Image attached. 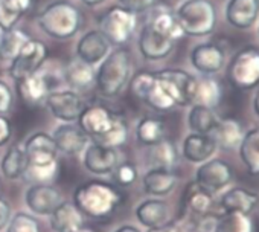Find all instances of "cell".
Here are the masks:
<instances>
[{"label": "cell", "instance_id": "44", "mask_svg": "<svg viewBox=\"0 0 259 232\" xmlns=\"http://www.w3.org/2000/svg\"><path fill=\"white\" fill-rule=\"evenodd\" d=\"M14 102V93L10 84L0 80V114H7L11 111Z\"/></svg>", "mask_w": 259, "mask_h": 232}, {"label": "cell", "instance_id": "16", "mask_svg": "<svg viewBox=\"0 0 259 232\" xmlns=\"http://www.w3.org/2000/svg\"><path fill=\"white\" fill-rule=\"evenodd\" d=\"M54 142L60 153L67 156H76L85 150L90 144V138L75 123H63L52 133Z\"/></svg>", "mask_w": 259, "mask_h": 232}, {"label": "cell", "instance_id": "6", "mask_svg": "<svg viewBox=\"0 0 259 232\" xmlns=\"http://www.w3.org/2000/svg\"><path fill=\"white\" fill-rule=\"evenodd\" d=\"M138 28V17L135 13L122 7H111L99 17V31L110 45L123 46L133 38Z\"/></svg>", "mask_w": 259, "mask_h": 232}, {"label": "cell", "instance_id": "43", "mask_svg": "<svg viewBox=\"0 0 259 232\" xmlns=\"http://www.w3.org/2000/svg\"><path fill=\"white\" fill-rule=\"evenodd\" d=\"M154 80H156L154 72L141 70V72H138V73L132 78V81H130V90H132V93H133L138 99L144 101V98H145V95L148 93V90L151 89Z\"/></svg>", "mask_w": 259, "mask_h": 232}, {"label": "cell", "instance_id": "15", "mask_svg": "<svg viewBox=\"0 0 259 232\" xmlns=\"http://www.w3.org/2000/svg\"><path fill=\"white\" fill-rule=\"evenodd\" d=\"M191 64L201 75L218 73L226 64V52L217 43H201L191 51Z\"/></svg>", "mask_w": 259, "mask_h": 232}, {"label": "cell", "instance_id": "22", "mask_svg": "<svg viewBox=\"0 0 259 232\" xmlns=\"http://www.w3.org/2000/svg\"><path fill=\"white\" fill-rule=\"evenodd\" d=\"M108 52H110V43L101 34V31L85 32L76 45V58L92 66L99 64Z\"/></svg>", "mask_w": 259, "mask_h": 232}, {"label": "cell", "instance_id": "3", "mask_svg": "<svg viewBox=\"0 0 259 232\" xmlns=\"http://www.w3.org/2000/svg\"><path fill=\"white\" fill-rule=\"evenodd\" d=\"M132 75V54L126 48H116L99 63L95 86L105 98H116L125 89Z\"/></svg>", "mask_w": 259, "mask_h": 232}, {"label": "cell", "instance_id": "17", "mask_svg": "<svg viewBox=\"0 0 259 232\" xmlns=\"http://www.w3.org/2000/svg\"><path fill=\"white\" fill-rule=\"evenodd\" d=\"M135 215L142 226H145L147 229H154L169 223L172 217V211L165 200L159 197H153V199L142 200L136 206Z\"/></svg>", "mask_w": 259, "mask_h": 232}, {"label": "cell", "instance_id": "29", "mask_svg": "<svg viewBox=\"0 0 259 232\" xmlns=\"http://www.w3.org/2000/svg\"><path fill=\"white\" fill-rule=\"evenodd\" d=\"M28 165V156L25 150V141L13 144L0 161V173L8 180H19Z\"/></svg>", "mask_w": 259, "mask_h": 232}, {"label": "cell", "instance_id": "19", "mask_svg": "<svg viewBox=\"0 0 259 232\" xmlns=\"http://www.w3.org/2000/svg\"><path fill=\"white\" fill-rule=\"evenodd\" d=\"M174 42L156 32L150 25H144L139 35V51L144 55V58L151 61L163 60L174 51Z\"/></svg>", "mask_w": 259, "mask_h": 232}, {"label": "cell", "instance_id": "41", "mask_svg": "<svg viewBox=\"0 0 259 232\" xmlns=\"http://www.w3.org/2000/svg\"><path fill=\"white\" fill-rule=\"evenodd\" d=\"M7 232H40V224L34 215L20 211L11 215Z\"/></svg>", "mask_w": 259, "mask_h": 232}, {"label": "cell", "instance_id": "31", "mask_svg": "<svg viewBox=\"0 0 259 232\" xmlns=\"http://www.w3.org/2000/svg\"><path fill=\"white\" fill-rule=\"evenodd\" d=\"M183 205L189 212L201 217L204 214L212 212L213 205H215V196L212 192H209L207 189L201 188L198 183L191 182V183H188V186L185 189Z\"/></svg>", "mask_w": 259, "mask_h": 232}, {"label": "cell", "instance_id": "7", "mask_svg": "<svg viewBox=\"0 0 259 232\" xmlns=\"http://www.w3.org/2000/svg\"><path fill=\"white\" fill-rule=\"evenodd\" d=\"M227 80L239 90L259 86V49L247 46L238 51L227 66Z\"/></svg>", "mask_w": 259, "mask_h": 232}, {"label": "cell", "instance_id": "1", "mask_svg": "<svg viewBox=\"0 0 259 232\" xmlns=\"http://www.w3.org/2000/svg\"><path fill=\"white\" fill-rule=\"evenodd\" d=\"M28 165L23 179L29 183H51L60 173L58 148L54 138L45 132L34 133L25 141Z\"/></svg>", "mask_w": 259, "mask_h": 232}, {"label": "cell", "instance_id": "24", "mask_svg": "<svg viewBox=\"0 0 259 232\" xmlns=\"http://www.w3.org/2000/svg\"><path fill=\"white\" fill-rule=\"evenodd\" d=\"M147 25H150L156 32L169 38L174 43L179 42L185 35L179 25L176 13H172L166 5H157V7L150 8Z\"/></svg>", "mask_w": 259, "mask_h": 232}, {"label": "cell", "instance_id": "48", "mask_svg": "<svg viewBox=\"0 0 259 232\" xmlns=\"http://www.w3.org/2000/svg\"><path fill=\"white\" fill-rule=\"evenodd\" d=\"M13 136V126L11 121L5 114H0V147L5 145Z\"/></svg>", "mask_w": 259, "mask_h": 232}, {"label": "cell", "instance_id": "37", "mask_svg": "<svg viewBox=\"0 0 259 232\" xmlns=\"http://www.w3.org/2000/svg\"><path fill=\"white\" fill-rule=\"evenodd\" d=\"M29 38L31 37L23 29L17 28L2 32V35H0V60L13 61Z\"/></svg>", "mask_w": 259, "mask_h": 232}, {"label": "cell", "instance_id": "32", "mask_svg": "<svg viewBox=\"0 0 259 232\" xmlns=\"http://www.w3.org/2000/svg\"><path fill=\"white\" fill-rule=\"evenodd\" d=\"M238 151L245 170L253 176H259V127L244 133Z\"/></svg>", "mask_w": 259, "mask_h": 232}, {"label": "cell", "instance_id": "2", "mask_svg": "<svg viewBox=\"0 0 259 232\" xmlns=\"http://www.w3.org/2000/svg\"><path fill=\"white\" fill-rule=\"evenodd\" d=\"M123 202V192L113 183L89 180L73 192V205L84 217L102 220L110 217Z\"/></svg>", "mask_w": 259, "mask_h": 232}, {"label": "cell", "instance_id": "14", "mask_svg": "<svg viewBox=\"0 0 259 232\" xmlns=\"http://www.w3.org/2000/svg\"><path fill=\"white\" fill-rule=\"evenodd\" d=\"M63 202V194L51 183H32L25 192L28 209L37 215H51Z\"/></svg>", "mask_w": 259, "mask_h": 232}, {"label": "cell", "instance_id": "23", "mask_svg": "<svg viewBox=\"0 0 259 232\" xmlns=\"http://www.w3.org/2000/svg\"><path fill=\"white\" fill-rule=\"evenodd\" d=\"M224 16L233 28L248 29L259 16V0H229Z\"/></svg>", "mask_w": 259, "mask_h": 232}, {"label": "cell", "instance_id": "11", "mask_svg": "<svg viewBox=\"0 0 259 232\" xmlns=\"http://www.w3.org/2000/svg\"><path fill=\"white\" fill-rule=\"evenodd\" d=\"M114 118L116 111H113L107 105L90 104L84 107L79 118L76 120V124L90 138V141H98L110 130Z\"/></svg>", "mask_w": 259, "mask_h": 232}, {"label": "cell", "instance_id": "33", "mask_svg": "<svg viewBox=\"0 0 259 232\" xmlns=\"http://www.w3.org/2000/svg\"><path fill=\"white\" fill-rule=\"evenodd\" d=\"M218 120L220 118L215 113V108L194 104L191 105L189 113H188V127L192 133L209 135L217 126Z\"/></svg>", "mask_w": 259, "mask_h": 232}, {"label": "cell", "instance_id": "47", "mask_svg": "<svg viewBox=\"0 0 259 232\" xmlns=\"http://www.w3.org/2000/svg\"><path fill=\"white\" fill-rule=\"evenodd\" d=\"M217 218H218V214H213V212L201 215L195 226V232H213L217 226Z\"/></svg>", "mask_w": 259, "mask_h": 232}, {"label": "cell", "instance_id": "36", "mask_svg": "<svg viewBox=\"0 0 259 232\" xmlns=\"http://www.w3.org/2000/svg\"><path fill=\"white\" fill-rule=\"evenodd\" d=\"M179 161V151L172 141H168L166 138L160 142L150 147L148 153V162L151 168H162V170H171L177 165Z\"/></svg>", "mask_w": 259, "mask_h": 232}, {"label": "cell", "instance_id": "30", "mask_svg": "<svg viewBox=\"0 0 259 232\" xmlns=\"http://www.w3.org/2000/svg\"><path fill=\"white\" fill-rule=\"evenodd\" d=\"M82 226L84 215L70 202H63L51 214V227L54 232H75Z\"/></svg>", "mask_w": 259, "mask_h": 232}, {"label": "cell", "instance_id": "21", "mask_svg": "<svg viewBox=\"0 0 259 232\" xmlns=\"http://www.w3.org/2000/svg\"><path fill=\"white\" fill-rule=\"evenodd\" d=\"M259 206V194L242 186H233L224 191L220 197V208L223 212L251 214Z\"/></svg>", "mask_w": 259, "mask_h": 232}, {"label": "cell", "instance_id": "10", "mask_svg": "<svg viewBox=\"0 0 259 232\" xmlns=\"http://www.w3.org/2000/svg\"><path fill=\"white\" fill-rule=\"evenodd\" d=\"M156 76L169 96L176 101L177 107H186L192 104V92L195 84L194 75L182 69H163L157 70Z\"/></svg>", "mask_w": 259, "mask_h": 232}, {"label": "cell", "instance_id": "50", "mask_svg": "<svg viewBox=\"0 0 259 232\" xmlns=\"http://www.w3.org/2000/svg\"><path fill=\"white\" fill-rule=\"evenodd\" d=\"M113 232H142V230L136 226H132V224H122L117 229H114Z\"/></svg>", "mask_w": 259, "mask_h": 232}, {"label": "cell", "instance_id": "4", "mask_svg": "<svg viewBox=\"0 0 259 232\" xmlns=\"http://www.w3.org/2000/svg\"><path fill=\"white\" fill-rule=\"evenodd\" d=\"M37 20L41 31L49 37L57 40H67L79 31L82 14L73 4L60 0V2L49 4L38 14Z\"/></svg>", "mask_w": 259, "mask_h": 232}, {"label": "cell", "instance_id": "49", "mask_svg": "<svg viewBox=\"0 0 259 232\" xmlns=\"http://www.w3.org/2000/svg\"><path fill=\"white\" fill-rule=\"evenodd\" d=\"M11 215H13V211H11V205L0 197V230L7 229L10 220H11Z\"/></svg>", "mask_w": 259, "mask_h": 232}, {"label": "cell", "instance_id": "38", "mask_svg": "<svg viewBox=\"0 0 259 232\" xmlns=\"http://www.w3.org/2000/svg\"><path fill=\"white\" fill-rule=\"evenodd\" d=\"M213 232H253V220L248 214L223 212L218 214Z\"/></svg>", "mask_w": 259, "mask_h": 232}, {"label": "cell", "instance_id": "51", "mask_svg": "<svg viewBox=\"0 0 259 232\" xmlns=\"http://www.w3.org/2000/svg\"><path fill=\"white\" fill-rule=\"evenodd\" d=\"M253 110H254V113L259 116V92H256V95H254V98H253Z\"/></svg>", "mask_w": 259, "mask_h": 232}, {"label": "cell", "instance_id": "5", "mask_svg": "<svg viewBox=\"0 0 259 232\" xmlns=\"http://www.w3.org/2000/svg\"><path fill=\"white\" fill-rule=\"evenodd\" d=\"M176 17L183 34L191 37H206L217 25V11L210 0H185L177 8Z\"/></svg>", "mask_w": 259, "mask_h": 232}, {"label": "cell", "instance_id": "54", "mask_svg": "<svg viewBox=\"0 0 259 232\" xmlns=\"http://www.w3.org/2000/svg\"><path fill=\"white\" fill-rule=\"evenodd\" d=\"M0 35H2V31H0Z\"/></svg>", "mask_w": 259, "mask_h": 232}, {"label": "cell", "instance_id": "9", "mask_svg": "<svg viewBox=\"0 0 259 232\" xmlns=\"http://www.w3.org/2000/svg\"><path fill=\"white\" fill-rule=\"evenodd\" d=\"M194 182L215 196L233 182V170L226 161L212 158L198 165Z\"/></svg>", "mask_w": 259, "mask_h": 232}, {"label": "cell", "instance_id": "8", "mask_svg": "<svg viewBox=\"0 0 259 232\" xmlns=\"http://www.w3.org/2000/svg\"><path fill=\"white\" fill-rule=\"evenodd\" d=\"M49 49L41 40L29 38L28 43L22 48L19 55L10 64V75L16 81L26 78L32 73H37L43 63L48 60Z\"/></svg>", "mask_w": 259, "mask_h": 232}, {"label": "cell", "instance_id": "39", "mask_svg": "<svg viewBox=\"0 0 259 232\" xmlns=\"http://www.w3.org/2000/svg\"><path fill=\"white\" fill-rule=\"evenodd\" d=\"M126 139H128V123L122 113H116V118H114L110 130L95 142L99 145H104V147L119 148L120 145H123L126 142Z\"/></svg>", "mask_w": 259, "mask_h": 232}, {"label": "cell", "instance_id": "40", "mask_svg": "<svg viewBox=\"0 0 259 232\" xmlns=\"http://www.w3.org/2000/svg\"><path fill=\"white\" fill-rule=\"evenodd\" d=\"M154 75H156V72H154ZM144 102L148 107H151L153 110H156V111H169V110H172V108L177 107L176 101L169 96V93L165 90V87L157 80V76H156L151 89L145 95Z\"/></svg>", "mask_w": 259, "mask_h": 232}, {"label": "cell", "instance_id": "52", "mask_svg": "<svg viewBox=\"0 0 259 232\" xmlns=\"http://www.w3.org/2000/svg\"><path fill=\"white\" fill-rule=\"evenodd\" d=\"M81 2L87 7H98L104 2V0H81Z\"/></svg>", "mask_w": 259, "mask_h": 232}, {"label": "cell", "instance_id": "25", "mask_svg": "<svg viewBox=\"0 0 259 232\" xmlns=\"http://www.w3.org/2000/svg\"><path fill=\"white\" fill-rule=\"evenodd\" d=\"M95 67L79 58L70 60L63 72L64 83L76 93L90 90L95 86Z\"/></svg>", "mask_w": 259, "mask_h": 232}, {"label": "cell", "instance_id": "13", "mask_svg": "<svg viewBox=\"0 0 259 232\" xmlns=\"http://www.w3.org/2000/svg\"><path fill=\"white\" fill-rule=\"evenodd\" d=\"M120 154L117 148L104 147L96 142H90L82 151L84 168L95 176H108L120 164Z\"/></svg>", "mask_w": 259, "mask_h": 232}, {"label": "cell", "instance_id": "18", "mask_svg": "<svg viewBox=\"0 0 259 232\" xmlns=\"http://www.w3.org/2000/svg\"><path fill=\"white\" fill-rule=\"evenodd\" d=\"M16 90L20 99L29 107H40L46 102L48 95L52 92L51 84L40 72L16 81Z\"/></svg>", "mask_w": 259, "mask_h": 232}, {"label": "cell", "instance_id": "12", "mask_svg": "<svg viewBox=\"0 0 259 232\" xmlns=\"http://www.w3.org/2000/svg\"><path fill=\"white\" fill-rule=\"evenodd\" d=\"M49 111L61 123H76L85 104L79 93L67 89V90H55L51 92L45 102Z\"/></svg>", "mask_w": 259, "mask_h": 232}, {"label": "cell", "instance_id": "45", "mask_svg": "<svg viewBox=\"0 0 259 232\" xmlns=\"http://www.w3.org/2000/svg\"><path fill=\"white\" fill-rule=\"evenodd\" d=\"M156 4V0H119V7L132 11L135 14L148 11L150 8H153Z\"/></svg>", "mask_w": 259, "mask_h": 232}, {"label": "cell", "instance_id": "27", "mask_svg": "<svg viewBox=\"0 0 259 232\" xmlns=\"http://www.w3.org/2000/svg\"><path fill=\"white\" fill-rule=\"evenodd\" d=\"M217 147L226 151H233L238 150L241 139L244 136L242 133V127L239 124L238 120L235 118H220L217 126L213 127V130L209 133Z\"/></svg>", "mask_w": 259, "mask_h": 232}, {"label": "cell", "instance_id": "46", "mask_svg": "<svg viewBox=\"0 0 259 232\" xmlns=\"http://www.w3.org/2000/svg\"><path fill=\"white\" fill-rule=\"evenodd\" d=\"M148 232H195V226H191L186 221H169L160 227L148 229Z\"/></svg>", "mask_w": 259, "mask_h": 232}, {"label": "cell", "instance_id": "42", "mask_svg": "<svg viewBox=\"0 0 259 232\" xmlns=\"http://www.w3.org/2000/svg\"><path fill=\"white\" fill-rule=\"evenodd\" d=\"M111 176H113V180H114L116 185H119L120 188H126V186H132L138 180L139 173H138V168H136L135 164L122 161L114 168Z\"/></svg>", "mask_w": 259, "mask_h": 232}, {"label": "cell", "instance_id": "26", "mask_svg": "<svg viewBox=\"0 0 259 232\" xmlns=\"http://www.w3.org/2000/svg\"><path fill=\"white\" fill-rule=\"evenodd\" d=\"M179 183L177 174H174L171 170H162V168H151L148 170L142 177V188L147 194L153 197H165L171 194Z\"/></svg>", "mask_w": 259, "mask_h": 232}, {"label": "cell", "instance_id": "35", "mask_svg": "<svg viewBox=\"0 0 259 232\" xmlns=\"http://www.w3.org/2000/svg\"><path fill=\"white\" fill-rule=\"evenodd\" d=\"M32 4L34 0H0V31L5 32L16 28Z\"/></svg>", "mask_w": 259, "mask_h": 232}, {"label": "cell", "instance_id": "20", "mask_svg": "<svg viewBox=\"0 0 259 232\" xmlns=\"http://www.w3.org/2000/svg\"><path fill=\"white\" fill-rule=\"evenodd\" d=\"M217 150L218 147L210 135H200L191 132L182 142V156L188 162L195 165L212 159Z\"/></svg>", "mask_w": 259, "mask_h": 232}, {"label": "cell", "instance_id": "34", "mask_svg": "<svg viewBox=\"0 0 259 232\" xmlns=\"http://www.w3.org/2000/svg\"><path fill=\"white\" fill-rule=\"evenodd\" d=\"M166 136V126L163 120L156 116H144L136 127V139L141 145L153 147Z\"/></svg>", "mask_w": 259, "mask_h": 232}, {"label": "cell", "instance_id": "55", "mask_svg": "<svg viewBox=\"0 0 259 232\" xmlns=\"http://www.w3.org/2000/svg\"><path fill=\"white\" fill-rule=\"evenodd\" d=\"M257 32H259V31H257Z\"/></svg>", "mask_w": 259, "mask_h": 232}, {"label": "cell", "instance_id": "53", "mask_svg": "<svg viewBox=\"0 0 259 232\" xmlns=\"http://www.w3.org/2000/svg\"><path fill=\"white\" fill-rule=\"evenodd\" d=\"M75 232H93V230L89 229V227H85V226H82L81 229H78V230H75Z\"/></svg>", "mask_w": 259, "mask_h": 232}, {"label": "cell", "instance_id": "28", "mask_svg": "<svg viewBox=\"0 0 259 232\" xmlns=\"http://www.w3.org/2000/svg\"><path fill=\"white\" fill-rule=\"evenodd\" d=\"M223 98V86L218 80L210 75H203L200 78L195 76L194 92H192V104L206 105L215 108Z\"/></svg>", "mask_w": 259, "mask_h": 232}]
</instances>
